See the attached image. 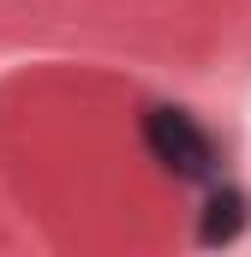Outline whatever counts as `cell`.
<instances>
[{
    "label": "cell",
    "mask_w": 251,
    "mask_h": 257,
    "mask_svg": "<svg viewBox=\"0 0 251 257\" xmlns=\"http://www.w3.org/2000/svg\"><path fill=\"white\" fill-rule=\"evenodd\" d=\"M144 150L174 180H209L215 174V144L186 108H144Z\"/></svg>",
    "instance_id": "1"
},
{
    "label": "cell",
    "mask_w": 251,
    "mask_h": 257,
    "mask_svg": "<svg viewBox=\"0 0 251 257\" xmlns=\"http://www.w3.org/2000/svg\"><path fill=\"white\" fill-rule=\"evenodd\" d=\"M239 227H245V192L215 186V192H209V203H203L197 239H203V245H233V239H239Z\"/></svg>",
    "instance_id": "2"
}]
</instances>
